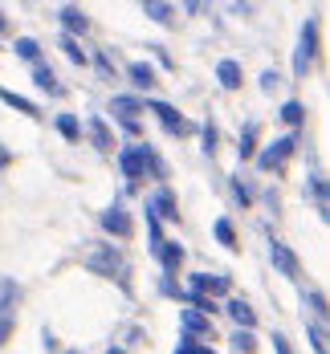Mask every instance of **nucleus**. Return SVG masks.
Returning <instances> with one entry per match:
<instances>
[{
    "label": "nucleus",
    "mask_w": 330,
    "mask_h": 354,
    "mask_svg": "<svg viewBox=\"0 0 330 354\" xmlns=\"http://www.w3.org/2000/svg\"><path fill=\"white\" fill-rule=\"evenodd\" d=\"M155 114L163 118V127H167V131H187V122H183V118L167 106V102H155Z\"/></svg>",
    "instance_id": "1"
},
{
    "label": "nucleus",
    "mask_w": 330,
    "mask_h": 354,
    "mask_svg": "<svg viewBox=\"0 0 330 354\" xmlns=\"http://www.w3.org/2000/svg\"><path fill=\"white\" fill-rule=\"evenodd\" d=\"M220 77H224V86H228V90H232V86H241V82H237V77H241V70H237L232 62H220Z\"/></svg>",
    "instance_id": "9"
},
{
    "label": "nucleus",
    "mask_w": 330,
    "mask_h": 354,
    "mask_svg": "<svg viewBox=\"0 0 330 354\" xmlns=\"http://www.w3.org/2000/svg\"><path fill=\"white\" fill-rule=\"evenodd\" d=\"M241 151H245V155H253V131H245V139H241Z\"/></svg>",
    "instance_id": "25"
},
{
    "label": "nucleus",
    "mask_w": 330,
    "mask_h": 354,
    "mask_svg": "<svg viewBox=\"0 0 330 354\" xmlns=\"http://www.w3.org/2000/svg\"><path fill=\"white\" fill-rule=\"evenodd\" d=\"M107 228H110V232H118V236H127V232H131V220L122 216V208H110V212H107Z\"/></svg>",
    "instance_id": "3"
},
{
    "label": "nucleus",
    "mask_w": 330,
    "mask_h": 354,
    "mask_svg": "<svg viewBox=\"0 0 330 354\" xmlns=\"http://www.w3.org/2000/svg\"><path fill=\"white\" fill-rule=\"evenodd\" d=\"M0 98H4V102H12L17 110H25V114H33V102H25V98H17V94H8V90H0Z\"/></svg>",
    "instance_id": "14"
},
{
    "label": "nucleus",
    "mask_w": 330,
    "mask_h": 354,
    "mask_svg": "<svg viewBox=\"0 0 330 354\" xmlns=\"http://www.w3.org/2000/svg\"><path fill=\"white\" fill-rule=\"evenodd\" d=\"M282 118H286L290 127H297V122H302V106H297V102H290V106L282 110Z\"/></svg>",
    "instance_id": "16"
},
{
    "label": "nucleus",
    "mask_w": 330,
    "mask_h": 354,
    "mask_svg": "<svg viewBox=\"0 0 330 354\" xmlns=\"http://www.w3.org/2000/svg\"><path fill=\"white\" fill-rule=\"evenodd\" d=\"M176 354H208V351H200L196 342H183V346H180V351H176Z\"/></svg>",
    "instance_id": "26"
},
{
    "label": "nucleus",
    "mask_w": 330,
    "mask_h": 354,
    "mask_svg": "<svg viewBox=\"0 0 330 354\" xmlns=\"http://www.w3.org/2000/svg\"><path fill=\"white\" fill-rule=\"evenodd\" d=\"M17 53H21V57H29V62H37V41L21 37V41H17Z\"/></svg>",
    "instance_id": "12"
},
{
    "label": "nucleus",
    "mask_w": 330,
    "mask_h": 354,
    "mask_svg": "<svg viewBox=\"0 0 330 354\" xmlns=\"http://www.w3.org/2000/svg\"><path fill=\"white\" fill-rule=\"evenodd\" d=\"M62 45H66V53H70L73 62H86V53H82V49H77V41H73V37H66V41H62Z\"/></svg>",
    "instance_id": "17"
},
{
    "label": "nucleus",
    "mask_w": 330,
    "mask_h": 354,
    "mask_svg": "<svg viewBox=\"0 0 330 354\" xmlns=\"http://www.w3.org/2000/svg\"><path fill=\"white\" fill-rule=\"evenodd\" d=\"M310 187H314V200H318V212H327V187H322V183H318V179H314V183H310Z\"/></svg>",
    "instance_id": "18"
},
{
    "label": "nucleus",
    "mask_w": 330,
    "mask_h": 354,
    "mask_svg": "<svg viewBox=\"0 0 330 354\" xmlns=\"http://www.w3.org/2000/svg\"><path fill=\"white\" fill-rule=\"evenodd\" d=\"M228 310H232V318L241 322V326H253V322H257V314L249 310V306H245V301H232Z\"/></svg>",
    "instance_id": "7"
},
{
    "label": "nucleus",
    "mask_w": 330,
    "mask_h": 354,
    "mask_svg": "<svg viewBox=\"0 0 330 354\" xmlns=\"http://www.w3.org/2000/svg\"><path fill=\"white\" fill-rule=\"evenodd\" d=\"M57 127H62V135L77 139V122H73V118H57Z\"/></svg>",
    "instance_id": "20"
},
{
    "label": "nucleus",
    "mask_w": 330,
    "mask_h": 354,
    "mask_svg": "<svg viewBox=\"0 0 330 354\" xmlns=\"http://www.w3.org/2000/svg\"><path fill=\"white\" fill-rule=\"evenodd\" d=\"M314 346H318V354H327V334H322V326H314Z\"/></svg>",
    "instance_id": "24"
},
{
    "label": "nucleus",
    "mask_w": 330,
    "mask_h": 354,
    "mask_svg": "<svg viewBox=\"0 0 330 354\" xmlns=\"http://www.w3.org/2000/svg\"><path fill=\"white\" fill-rule=\"evenodd\" d=\"M147 12H151V17H155V21H172V17H167V8H163V4H147Z\"/></svg>",
    "instance_id": "23"
},
{
    "label": "nucleus",
    "mask_w": 330,
    "mask_h": 354,
    "mask_svg": "<svg viewBox=\"0 0 330 354\" xmlns=\"http://www.w3.org/2000/svg\"><path fill=\"white\" fill-rule=\"evenodd\" d=\"M183 326H187V330H204V318H200V314H183Z\"/></svg>",
    "instance_id": "22"
},
{
    "label": "nucleus",
    "mask_w": 330,
    "mask_h": 354,
    "mask_svg": "<svg viewBox=\"0 0 330 354\" xmlns=\"http://www.w3.org/2000/svg\"><path fill=\"white\" fill-rule=\"evenodd\" d=\"M4 334H8V322H0V338H4Z\"/></svg>",
    "instance_id": "27"
},
{
    "label": "nucleus",
    "mask_w": 330,
    "mask_h": 354,
    "mask_svg": "<svg viewBox=\"0 0 330 354\" xmlns=\"http://www.w3.org/2000/svg\"><path fill=\"white\" fill-rule=\"evenodd\" d=\"M62 17H66V25H70V29H86V17H82L77 8H66Z\"/></svg>",
    "instance_id": "15"
},
{
    "label": "nucleus",
    "mask_w": 330,
    "mask_h": 354,
    "mask_svg": "<svg viewBox=\"0 0 330 354\" xmlns=\"http://www.w3.org/2000/svg\"><path fill=\"white\" fill-rule=\"evenodd\" d=\"M114 110H122V114H135V110H139V102H135V98H118V102H114Z\"/></svg>",
    "instance_id": "21"
},
{
    "label": "nucleus",
    "mask_w": 330,
    "mask_h": 354,
    "mask_svg": "<svg viewBox=\"0 0 330 354\" xmlns=\"http://www.w3.org/2000/svg\"><path fill=\"white\" fill-rule=\"evenodd\" d=\"M273 261H277V265H282L286 273H297V265H293V257H290V252H286L282 245H273Z\"/></svg>",
    "instance_id": "10"
},
{
    "label": "nucleus",
    "mask_w": 330,
    "mask_h": 354,
    "mask_svg": "<svg viewBox=\"0 0 330 354\" xmlns=\"http://www.w3.org/2000/svg\"><path fill=\"white\" fill-rule=\"evenodd\" d=\"M163 261H167V269H176V265L183 261V248L180 245H167V248H163Z\"/></svg>",
    "instance_id": "13"
},
{
    "label": "nucleus",
    "mask_w": 330,
    "mask_h": 354,
    "mask_svg": "<svg viewBox=\"0 0 330 354\" xmlns=\"http://www.w3.org/2000/svg\"><path fill=\"white\" fill-rule=\"evenodd\" d=\"M37 86H41V90H53V94L62 90L57 77H53V70H45V66H37Z\"/></svg>",
    "instance_id": "8"
},
{
    "label": "nucleus",
    "mask_w": 330,
    "mask_h": 354,
    "mask_svg": "<svg viewBox=\"0 0 330 354\" xmlns=\"http://www.w3.org/2000/svg\"><path fill=\"white\" fill-rule=\"evenodd\" d=\"M277 151H269V155H261V167H277L286 155H290V147H293V139H282V142H273Z\"/></svg>",
    "instance_id": "2"
},
{
    "label": "nucleus",
    "mask_w": 330,
    "mask_h": 354,
    "mask_svg": "<svg viewBox=\"0 0 330 354\" xmlns=\"http://www.w3.org/2000/svg\"><path fill=\"white\" fill-rule=\"evenodd\" d=\"M196 289H212V293H224L228 281L224 277H208V273H196Z\"/></svg>",
    "instance_id": "6"
},
{
    "label": "nucleus",
    "mask_w": 330,
    "mask_h": 354,
    "mask_svg": "<svg viewBox=\"0 0 330 354\" xmlns=\"http://www.w3.org/2000/svg\"><path fill=\"white\" fill-rule=\"evenodd\" d=\"M143 163H147V147H143V151H127V155H122V167H127L131 176H139V167H143Z\"/></svg>",
    "instance_id": "5"
},
{
    "label": "nucleus",
    "mask_w": 330,
    "mask_h": 354,
    "mask_svg": "<svg viewBox=\"0 0 330 354\" xmlns=\"http://www.w3.org/2000/svg\"><path fill=\"white\" fill-rule=\"evenodd\" d=\"M217 236L224 245H232V228H228V220H217Z\"/></svg>",
    "instance_id": "19"
},
{
    "label": "nucleus",
    "mask_w": 330,
    "mask_h": 354,
    "mask_svg": "<svg viewBox=\"0 0 330 354\" xmlns=\"http://www.w3.org/2000/svg\"><path fill=\"white\" fill-rule=\"evenodd\" d=\"M127 73L135 77V86H155V70H151V66H143V62H135Z\"/></svg>",
    "instance_id": "4"
},
{
    "label": "nucleus",
    "mask_w": 330,
    "mask_h": 354,
    "mask_svg": "<svg viewBox=\"0 0 330 354\" xmlns=\"http://www.w3.org/2000/svg\"><path fill=\"white\" fill-rule=\"evenodd\" d=\"M155 208H159V216H167V220L176 216V204H172V196H167V192H159V196H155Z\"/></svg>",
    "instance_id": "11"
}]
</instances>
